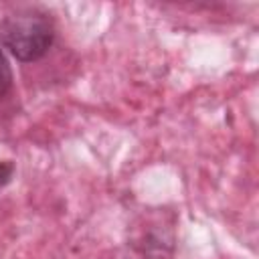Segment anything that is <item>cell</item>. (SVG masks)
Returning <instances> with one entry per match:
<instances>
[{
    "label": "cell",
    "mask_w": 259,
    "mask_h": 259,
    "mask_svg": "<svg viewBox=\"0 0 259 259\" xmlns=\"http://www.w3.org/2000/svg\"><path fill=\"white\" fill-rule=\"evenodd\" d=\"M12 85V71H10V65L0 49V95H4Z\"/></svg>",
    "instance_id": "cell-2"
},
{
    "label": "cell",
    "mask_w": 259,
    "mask_h": 259,
    "mask_svg": "<svg viewBox=\"0 0 259 259\" xmlns=\"http://www.w3.org/2000/svg\"><path fill=\"white\" fill-rule=\"evenodd\" d=\"M53 18L34 6H18L0 20V40L18 61L30 63L40 59L53 45Z\"/></svg>",
    "instance_id": "cell-1"
},
{
    "label": "cell",
    "mask_w": 259,
    "mask_h": 259,
    "mask_svg": "<svg viewBox=\"0 0 259 259\" xmlns=\"http://www.w3.org/2000/svg\"><path fill=\"white\" fill-rule=\"evenodd\" d=\"M12 172H14L12 162H8V160L0 162V186H4V184H6V182L12 178Z\"/></svg>",
    "instance_id": "cell-3"
}]
</instances>
